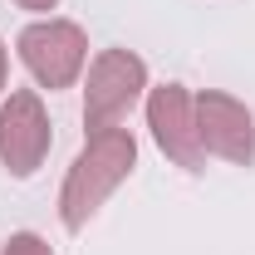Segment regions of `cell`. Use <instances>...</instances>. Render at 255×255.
<instances>
[{
    "label": "cell",
    "instance_id": "cell-9",
    "mask_svg": "<svg viewBox=\"0 0 255 255\" xmlns=\"http://www.w3.org/2000/svg\"><path fill=\"white\" fill-rule=\"evenodd\" d=\"M0 74H5V54H0Z\"/></svg>",
    "mask_w": 255,
    "mask_h": 255
},
{
    "label": "cell",
    "instance_id": "cell-8",
    "mask_svg": "<svg viewBox=\"0 0 255 255\" xmlns=\"http://www.w3.org/2000/svg\"><path fill=\"white\" fill-rule=\"evenodd\" d=\"M25 5H34V10H39V5H54V0H25Z\"/></svg>",
    "mask_w": 255,
    "mask_h": 255
},
{
    "label": "cell",
    "instance_id": "cell-3",
    "mask_svg": "<svg viewBox=\"0 0 255 255\" xmlns=\"http://www.w3.org/2000/svg\"><path fill=\"white\" fill-rule=\"evenodd\" d=\"M20 49H25L30 69L44 84H69L74 69H79V59H84V39H79V30H69V25H34L20 39Z\"/></svg>",
    "mask_w": 255,
    "mask_h": 255
},
{
    "label": "cell",
    "instance_id": "cell-5",
    "mask_svg": "<svg viewBox=\"0 0 255 255\" xmlns=\"http://www.w3.org/2000/svg\"><path fill=\"white\" fill-rule=\"evenodd\" d=\"M201 137L221 147L226 157L246 162L251 157V113L236 108L231 98H201Z\"/></svg>",
    "mask_w": 255,
    "mask_h": 255
},
{
    "label": "cell",
    "instance_id": "cell-2",
    "mask_svg": "<svg viewBox=\"0 0 255 255\" xmlns=\"http://www.w3.org/2000/svg\"><path fill=\"white\" fill-rule=\"evenodd\" d=\"M44 142H49V128L39 118V103H34L30 94H15L10 108L0 113V152H5V162H10L20 177H30L39 152H44Z\"/></svg>",
    "mask_w": 255,
    "mask_h": 255
},
{
    "label": "cell",
    "instance_id": "cell-4",
    "mask_svg": "<svg viewBox=\"0 0 255 255\" xmlns=\"http://www.w3.org/2000/svg\"><path fill=\"white\" fill-rule=\"evenodd\" d=\"M137 84H142V64L128 59V54H108V59L94 69V89H89V123L113 118L128 98L137 94Z\"/></svg>",
    "mask_w": 255,
    "mask_h": 255
},
{
    "label": "cell",
    "instance_id": "cell-7",
    "mask_svg": "<svg viewBox=\"0 0 255 255\" xmlns=\"http://www.w3.org/2000/svg\"><path fill=\"white\" fill-rule=\"evenodd\" d=\"M10 255H49V251H44V246H39L34 236H20V241L10 246Z\"/></svg>",
    "mask_w": 255,
    "mask_h": 255
},
{
    "label": "cell",
    "instance_id": "cell-1",
    "mask_svg": "<svg viewBox=\"0 0 255 255\" xmlns=\"http://www.w3.org/2000/svg\"><path fill=\"white\" fill-rule=\"evenodd\" d=\"M128 167H132V137H128V132H98L94 142H89V152L79 157L74 177H69V191H64V221L79 226L89 211H94V201L123 177Z\"/></svg>",
    "mask_w": 255,
    "mask_h": 255
},
{
    "label": "cell",
    "instance_id": "cell-6",
    "mask_svg": "<svg viewBox=\"0 0 255 255\" xmlns=\"http://www.w3.org/2000/svg\"><path fill=\"white\" fill-rule=\"evenodd\" d=\"M152 128H157L162 147L172 157L196 167V142H191V128H187V98H182V89H162L152 98Z\"/></svg>",
    "mask_w": 255,
    "mask_h": 255
}]
</instances>
